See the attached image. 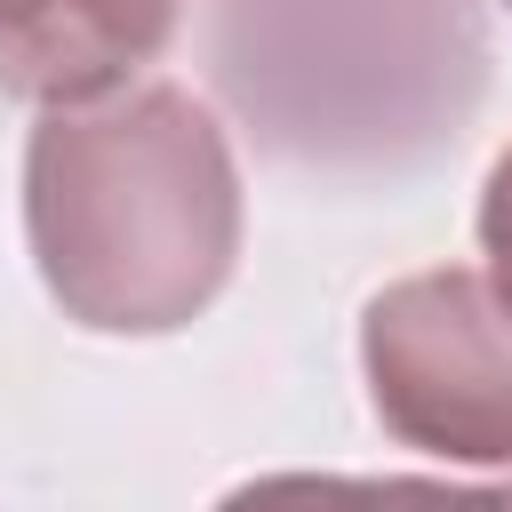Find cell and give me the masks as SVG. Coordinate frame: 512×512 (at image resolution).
I'll return each mask as SVG.
<instances>
[{"instance_id": "cell-1", "label": "cell", "mask_w": 512, "mask_h": 512, "mask_svg": "<svg viewBox=\"0 0 512 512\" xmlns=\"http://www.w3.org/2000/svg\"><path fill=\"white\" fill-rule=\"evenodd\" d=\"M24 232L48 296L104 336H168L240 256V168L200 96L144 80L48 104L24 152Z\"/></svg>"}, {"instance_id": "cell-2", "label": "cell", "mask_w": 512, "mask_h": 512, "mask_svg": "<svg viewBox=\"0 0 512 512\" xmlns=\"http://www.w3.org/2000/svg\"><path fill=\"white\" fill-rule=\"evenodd\" d=\"M360 368L392 440L448 464H512V304L488 272L392 280L360 320Z\"/></svg>"}, {"instance_id": "cell-3", "label": "cell", "mask_w": 512, "mask_h": 512, "mask_svg": "<svg viewBox=\"0 0 512 512\" xmlns=\"http://www.w3.org/2000/svg\"><path fill=\"white\" fill-rule=\"evenodd\" d=\"M176 32V0H0V88L24 104H88L128 88Z\"/></svg>"}, {"instance_id": "cell-4", "label": "cell", "mask_w": 512, "mask_h": 512, "mask_svg": "<svg viewBox=\"0 0 512 512\" xmlns=\"http://www.w3.org/2000/svg\"><path fill=\"white\" fill-rule=\"evenodd\" d=\"M480 256H488V280H496V296L512 304V144L496 152V168H488V192H480Z\"/></svg>"}]
</instances>
